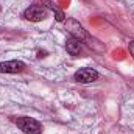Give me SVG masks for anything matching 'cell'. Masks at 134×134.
Returning a JSON list of instances; mask_svg holds the SVG:
<instances>
[{
	"mask_svg": "<svg viewBox=\"0 0 134 134\" xmlns=\"http://www.w3.org/2000/svg\"><path fill=\"white\" fill-rule=\"evenodd\" d=\"M98 76H100V75H98V72H97L95 69H91V67H83V69L76 70V72H75V75H73L75 81L83 83V84L94 83V81H97V80H98Z\"/></svg>",
	"mask_w": 134,
	"mask_h": 134,
	"instance_id": "cell-3",
	"label": "cell"
},
{
	"mask_svg": "<svg viewBox=\"0 0 134 134\" xmlns=\"http://www.w3.org/2000/svg\"><path fill=\"white\" fill-rule=\"evenodd\" d=\"M25 69V64L22 61H5L0 63V73H19Z\"/></svg>",
	"mask_w": 134,
	"mask_h": 134,
	"instance_id": "cell-5",
	"label": "cell"
},
{
	"mask_svg": "<svg viewBox=\"0 0 134 134\" xmlns=\"http://www.w3.org/2000/svg\"><path fill=\"white\" fill-rule=\"evenodd\" d=\"M47 14H48V9L44 5H37V3L30 5L24 11V17L27 20H30V22H41V20H44L47 17Z\"/></svg>",
	"mask_w": 134,
	"mask_h": 134,
	"instance_id": "cell-2",
	"label": "cell"
},
{
	"mask_svg": "<svg viewBox=\"0 0 134 134\" xmlns=\"http://www.w3.org/2000/svg\"><path fill=\"white\" fill-rule=\"evenodd\" d=\"M66 48L70 55L78 56V55L81 53V41L70 36V39H67V42H66Z\"/></svg>",
	"mask_w": 134,
	"mask_h": 134,
	"instance_id": "cell-6",
	"label": "cell"
},
{
	"mask_svg": "<svg viewBox=\"0 0 134 134\" xmlns=\"http://www.w3.org/2000/svg\"><path fill=\"white\" fill-rule=\"evenodd\" d=\"M66 28H67V31L70 33V36L72 37H76V39H86L87 37V33H86V30L83 28V25H80L76 20H67L66 22Z\"/></svg>",
	"mask_w": 134,
	"mask_h": 134,
	"instance_id": "cell-4",
	"label": "cell"
},
{
	"mask_svg": "<svg viewBox=\"0 0 134 134\" xmlns=\"http://www.w3.org/2000/svg\"><path fill=\"white\" fill-rule=\"evenodd\" d=\"M16 125L24 131L25 134H41L42 133V125L31 117H17Z\"/></svg>",
	"mask_w": 134,
	"mask_h": 134,
	"instance_id": "cell-1",
	"label": "cell"
},
{
	"mask_svg": "<svg viewBox=\"0 0 134 134\" xmlns=\"http://www.w3.org/2000/svg\"><path fill=\"white\" fill-rule=\"evenodd\" d=\"M42 2H44L50 9H53V11H55V14H56V20H58V22H63V20H64V13H63L61 9H58V6H56L52 0H42Z\"/></svg>",
	"mask_w": 134,
	"mask_h": 134,
	"instance_id": "cell-7",
	"label": "cell"
},
{
	"mask_svg": "<svg viewBox=\"0 0 134 134\" xmlns=\"http://www.w3.org/2000/svg\"><path fill=\"white\" fill-rule=\"evenodd\" d=\"M128 47H130V52H131V55H133V58H134V41L130 42V45H128Z\"/></svg>",
	"mask_w": 134,
	"mask_h": 134,
	"instance_id": "cell-8",
	"label": "cell"
}]
</instances>
